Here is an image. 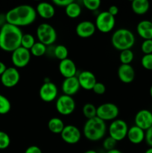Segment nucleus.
<instances>
[{
  "instance_id": "f257e3e1",
  "label": "nucleus",
  "mask_w": 152,
  "mask_h": 153,
  "mask_svg": "<svg viewBox=\"0 0 152 153\" xmlns=\"http://www.w3.org/2000/svg\"><path fill=\"white\" fill-rule=\"evenodd\" d=\"M37 16L36 9L29 4H20L5 13L7 23L19 28L31 25L36 20Z\"/></svg>"
},
{
  "instance_id": "f03ea898",
  "label": "nucleus",
  "mask_w": 152,
  "mask_h": 153,
  "mask_svg": "<svg viewBox=\"0 0 152 153\" xmlns=\"http://www.w3.org/2000/svg\"><path fill=\"white\" fill-rule=\"evenodd\" d=\"M22 35L20 28L5 23L0 28V49L7 52H13L21 46Z\"/></svg>"
},
{
  "instance_id": "7ed1b4c3",
  "label": "nucleus",
  "mask_w": 152,
  "mask_h": 153,
  "mask_svg": "<svg viewBox=\"0 0 152 153\" xmlns=\"http://www.w3.org/2000/svg\"><path fill=\"white\" fill-rule=\"evenodd\" d=\"M107 128L106 123L95 117L86 121L83 128V134L86 139L96 142L104 138Z\"/></svg>"
},
{
  "instance_id": "20e7f679",
  "label": "nucleus",
  "mask_w": 152,
  "mask_h": 153,
  "mask_svg": "<svg viewBox=\"0 0 152 153\" xmlns=\"http://www.w3.org/2000/svg\"><path fill=\"white\" fill-rule=\"evenodd\" d=\"M136 42L135 36L128 28H119L113 32L111 37V43L119 51L131 49Z\"/></svg>"
},
{
  "instance_id": "39448f33",
  "label": "nucleus",
  "mask_w": 152,
  "mask_h": 153,
  "mask_svg": "<svg viewBox=\"0 0 152 153\" xmlns=\"http://www.w3.org/2000/svg\"><path fill=\"white\" fill-rule=\"evenodd\" d=\"M36 34L38 41L46 45V46L53 44L58 37L55 28L52 25L46 22H43L38 25Z\"/></svg>"
},
{
  "instance_id": "423d86ee",
  "label": "nucleus",
  "mask_w": 152,
  "mask_h": 153,
  "mask_svg": "<svg viewBox=\"0 0 152 153\" xmlns=\"http://www.w3.org/2000/svg\"><path fill=\"white\" fill-rule=\"evenodd\" d=\"M129 129L127 123L122 119H116L112 121L108 127L109 136L116 141H122L127 137Z\"/></svg>"
},
{
  "instance_id": "0eeeda50",
  "label": "nucleus",
  "mask_w": 152,
  "mask_h": 153,
  "mask_svg": "<svg viewBox=\"0 0 152 153\" xmlns=\"http://www.w3.org/2000/svg\"><path fill=\"white\" fill-rule=\"evenodd\" d=\"M116 24L115 16L108 11H101L97 15L95 25L96 30L101 33H109L114 28Z\"/></svg>"
},
{
  "instance_id": "6e6552de",
  "label": "nucleus",
  "mask_w": 152,
  "mask_h": 153,
  "mask_svg": "<svg viewBox=\"0 0 152 153\" xmlns=\"http://www.w3.org/2000/svg\"><path fill=\"white\" fill-rule=\"evenodd\" d=\"M119 114V109L116 105L111 102H106L97 107V117L104 122L113 121L117 119Z\"/></svg>"
},
{
  "instance_id": "1a4fd4ad",
  "label": "nucleus",
  "mask_w": 152,
  "mask_h": 153,
  "mask_svg": "<svg viewBox=\"0 0 152 153\" xmlns=\"http://www.w3.org/2000/svg\"><path fill=\"white\" fill-rule=\"evenodd\" d=\"M75 107V102L72 97L63 94L57 98L55 108L57 111L63 116H69L72 114L74 112Z\"/></svg>"
},
{
  "instance_id": "9d476101",
  "label": "nucleus",
  "mask_w": 152,
  "mask_h": 153,
  "mask_svg": "<svg viewBox=\"0 0 152 153\" xmlns=\"http://www.w3.org/2000/svg\"><path fill=\"white\" fill-rule=\"evenodd\" d=\"M31 57L30 50L20 46L12 52L11 61L16 68H23L29 64Z\"/></svg>"
},
{
  "instance_id": "9b49d317",
  "label": "nucleus",
  "mask_w": 152,
  "mask_h": 153,
  "mask_svg": "<svg viewBox=\"0 0 152 153\" xmlns=\"http://www.w3.org/2000/svg\"><path fill=\"white\" fill-rule=\"evenodd\" d=\"M58 87L52 82H43L39 91L40 99L45 102H51L58 98Z\"/></svg>"
},
{
  "instance_id": "f8f14e48",
  "label": "nucleus",
  "mask_w": 152,
  "mask_h": 153,
  "mask_svg": "<svg viewBox=\"0 0 152 153\" xmlns=\"http://www.w3.org/2000/svg\"><path fill=\"white\" fill-rule=\"evenodd\" d=\"M62 140L68 144H76L81 138V132L77 127L74 125H66L61 134Z\"/></svg>"
},
{
  "instance_id": "ddd939ff",
  "label": "nucleus",
  "mask_w": 152,
  "mask_h": 153,
  "mask_svg": "<svg viewBox=\"0 0 152 153\" xmlns=\"http://www.w3.org/2000/svg\"><path fill=\"white\" fill-rule=\"evenodd\" d=\"M20 74L17 68L14 67H7L5 71L1 76V82L3 86L6 88H13L19 82Z\"/></svg>"
},
{
  "instance_id": "4468645a",
  "label": "nucleus",
  "mask_w": 152,
  "mask_h": 153,
  "mask_svg": "<svg viewBox=\"0 0 152 153\" xmlns=\"http://www.w3.org/2000/svg\"><path fill=\"white\" fill-rule=\"evenodd\" d=\"M135 126L146 131L152 126V112L148 109L139 111L134 117Z\"/></svg>"
},
{
  "instance_id": "2eb2a0df",
  "label": "nucleus",
  "mask_w": 152,
  "mask_h": 153,
  "mask_svg": "<svg viewBox=\"0 0 152 153\" xmlns=\"http://www.w3.org/2000/svg\"><path fill=\"white\" fill-rule=\"evenodd\" d=\"M77 77L80 88L86 91H92L97 82L95 74L89 70H83L80 72Z\"/></svg>"
},
{
  "instance_id": "dca6fc26",
  "label": "nucleus",
  "mask_w": 152,
  "mask_h": 153,
  "mask_svg": "<svg viewBox=\"0 0 152 153\" xmlns=\"http://www.w3.org/2000/svg\"><path fill=\"white\" fill-rule=\"evenodd\" d=\"M96 27L95 23L89 20H83L79 22L75 28V32L79 37L89 38L95 34Z\"/></svg>"
},
{
  "instance_id": "f3484780",
  "label": "nucleus",
  "mask_w": 152,
  "mask_h": 153,
  "mask_svg": "<svg viewBox=\"0 0 152 153\" xmlns=\"http://www.w3.org/2000/svg\"><path fill=\"white\" fill-rule=\"evenodd\" d=\"M58 70L61 76L64 77V79L74 77V76H76V73H77L76 64L70 58H66V59L60 61Z\"/></svg>"
},
{
  "instance_id": "a211bd4d",
  "label": "nucleus",
  "mask_w": 152,
  "mask_h": 153,
  "mask_svg": "<svg viewBox=\"0 0 152 153\" xmlns=\"http://www.w3.org/2000/svg\"><path fill=\"white\" fill-rule=\"evenodd\" d=\"M80 88V86L77 76L64 79L61 85V90L63 94L70 97L77 94Z\"/></svg>"
},
{
  "instance_id": "6ab92c4d",
  "label": "nucleus",
  "mask_w": 152,
  "mask_h": 153,
  "mask_svg": "<svg viewBox=\"0 0 152 153\" xmlns=\"http://www.w3.org/2000/svg\"><path fill=\"white\" fill-rule=\"evenodd\" d=\"M119 80L125 84H130L135 79V70L131 64H121L117 70Z\"/></svg>"
},
{
  "instance_id": "aec40b11",
  "label": "nucleus",
  "mask_w": 152,
  "mask_h": 153,
  "mask_svg": "<svg viewBox=\"0 0 152 153\" xmlns=\"http://www.w3.org/2000/svg\"><path fill=\"white\" fill-rule=\"evenodd\" d=\"M35 9L37 14L45 19H52L55 14V9L53 4L46 1L39 3Z\"/></svg>"
},
{
  "instance_id": "412c9836",
  "label": "nucleus",
  "mask_w": 152,
  "mask_h": 153,
  "mask_svg": "<svg viewBox=\"0 0 152 153\" xmlns=\"http://www.w3.org/2000/svg\"><path fill=\"white\" fill-rule=\"evenodd\" d=\"M145 131L139 128L137 126L130 127L127 134V138L133 144H140L145 140Z\"/></svg>"
},
{
  "instance_id": "4be33fe9",
  "label": "nucleus",
  "mask_w": 152,
  "mask_h": 153,
  "mask_svg": "<svg viewBox=\"0 0 152 153\" xmlns=\"http://www.w3.org/2000/svg\"><path fill=\"white\" fill-rule=\"evenodd\" d=\"M137 32L143 40H152V22L151 20L144 19L137 24Z\"/></svg>"
},
{
  "instance_id": "5701e85b",
  "label": "nucleus",
  "mask_w": 152,
  "mask_h": 153,
  "mask_svg": "<svg viewBox=\"0 0 152 153\" xmlns=\"http://www.w3.org/2000/svg\"><path fill=\"white\" fill-rule=\"evenodd\" d=\"M133 12L137 15H144L150 9V2L148 0H134L131 2Z\"/></svg>"
},
{
  "instance_id": "b1692460",
  "label": "nucleus",
  "mask_w": 152,
  "mask_h": 153,
  "mask_svg": "<svg viewBox=\"0 0 152 153\" xmlns=\"http://www.w3.org/2000/svg\"><path fill=\"white\" fill-rule=\"evenodd\" d=\"M65 127L63 121L59 117H52L48 122V128L53 134H61Z\"/></svg>"
},
{
  "instance_id": "393cba45",
  "label": "nucleus",
  "mask_w": 152,
  "mask_h": 153,
  "mask_svg": "<svg viewBox=\"0 0 152 153\" xmlns=\"http://www.w3.org/2000/svg\"><path fill=\"white\" fill-rule=\"evenodd\" d=\"M65 11L67 16L72 19H75L78 17L81 13V7L78 3L72 1L65 7Z\"/></svg>"
},
{
  "instance_id": "a878e982",
  "label": "nucleus",
  "mask_w": 152,
  "mask_h": 153,
  "mask_svg": "<svg viewBox=\"0 0 152 153\" xmlns=\"http://www.w3.org/2000/svg\"><path fill=\"white\" fill-rule=\"evenodd\" d=\"M47 52V46L40 42H36L34 46L30 49L31 55L35 57H41Z\"/></svg>"
},
{
  "instance_id": "bb28decb",
  "label": "nucleus",
  "mask_w": 152,
  "mask_h": 153,
  "mask_svg": "<svg viewBox=\"0 0 152 153\" xmlns=\"http://www.w3.org/2000/svg\"><path fill=\"white\" fill-rule=\"evenodd\" d=\"M82 112L87 120L97 117V108L92 103H86L82 108Z\"/></svg>"
},
{
  "instance_id": "cd10ccee",
  "label": "nucleus",
  "mask_w": 152,
  "mask_h": 153,
  "mask_svg": "<svg viewBox=\"0 0 152 153\" xmlns=\"http://www.w3.org/2000/svg\"><path fill=\"white\" fill-rule=\"evenodd\" d=\"M68 49L64 45H58L54 49V55L55 56V58L60 60V61L68 58Z\"/></svg>"
},
{
  "instance_id": "c85d7f7f",
  "label": "nucleus",
  "mask_w": 152,
  "mask_h": 153,
  "mask_svg": "<svg viewBox=\"0 0 152 153\" xmlns=\"http://www.w3.org/2000/svg\"><path fill=\"white\" fill-rule=\"evenodd\" d=\"M134 54L131 49L121 51L119 54V60L122 64H131L134 61Z\"/></svg>"
},
{
  "instance_id": "c756f323",
  "label": "nucleus",
  "mask_w": 152,
  "mask_h": 153,
  "mask_svg": "<svg viewBox=\"0 0 152 153\" xmlns=\"http://www.w3.org/2000/svg\"><path fill=\"white\" fill-rule=\"evenodd\" d=\"M35 43V38H34L33 34H23L22 37V40H21V46L22 47L30 50Z\"/></svg>"
},
{
  "instance_id": "7c9ffc66",
  "label": "nucleus",
  "mask_w": 152,
  "mask_h": 153,
  "mask_svg": "<svg viewBox=\"0 0 152 153\" xmlns=\"http://www.w3.org/2000/svg\"><path fill=\"white\" fill-rule=\"evenodd\" d=\"M11 109V104L7 97L0 94V114H6Z\"/></svg>"
},
{
  "instance_id": "2f4dec72",
  "label": "nucleus",
  "mask_w": 152,
  "mask_h": 153,
  "mask_svg": "<svg viewBox=\"0 0 152 153\" xmlns=\"http://www.w3.org/2000/svg\"><path fill=\"white\" fill-rule=\"evenodd\" d=\"M82 4L88 10L95 11L99 8L101 2L100 0H83Z\"/></svg>"
},
{
  "instance_id": "473e14b6",
  "label": "nucleus",
  "mask_w": 152,
  "mask_h": 153,
  "mask_svg": "<svg viewBox=\"0 0 152 153\" xmlns=\"http://www.w3.org/2000/svg\"><path fill=\"white\" fill-rule=\"evenodd\" d=\"M10 138L8 134L3 131H0V149H5L10 146Z\"/></svg>"
},
{
  "instance_id": "72a5a7b5",
  "label": "nucleus",
  "mask_w": 152,
  "mask_h": 153,
  "mask_svg": "<svg viewBox=\"0 0 152 153\" xmlns=\"http://www.w3.org/2000/svg\"><path fill=\"white\" fill-rule=\"evenodd\" d=\"M117 141L114 140L113 138H112L111 137L108 136V137H106L104 139V141H103V148L105 149L106 151H110L112 150L113 149H116V145Z\"/></svg>"
},
{
  "instance_id": "f704fd0d",
  "label": "nucleus",
  "mask_w": 152,
  "mask_h": 153,
  "mask_svg": "<svg viewBox=\"0 0 152 153\" xmlns=\"http://www.w3.org/2000/svg\"><path fill=\"white\" fill-rule=\"evenodd\" d=\"M141 64L145 70H152V54L143 55L141 59Z\"/></svg>"
},
{
  "instance_id": "c9c22d12",
  "label": "nucleus",
  "mask_w": 152,
  "mask_h": 153,
  "mask_svg": "<svg viewBox=\"0 0 152 153\" xmlns=\"http://www.w3.org/2000/svg\"><path fill=\"white\" fill-rule=\"evenodd\" d=\"M141 51L144 55L152 54V40H145L141 44Z\"/></svg>"
},
{
  "instance_id": "e433bc0d",
  "label": "nucleus",
  "mask_w": 152,
  "mask_h": 153,
  "mask_svg": "<svg viewBox=\"0 0 152 153\" xmlns=\"http://www.w3.org/2000/svg\"><path fill=\"white\" fill-rule=\"evenodd\" d=\"M92 91L97 95H102L106 92V86L102 82H97Z\"/></svg>"
},
{
  "instance_id": "4c0bfd02",
  "label": "nucleus",
  "mask_w": 152,
  "mask_h": 153,
  "mask_svg": "<svg viewBox=\"0 0 152 153\" xmlns=\"http://www.w3.org/2000/svg\"><path fill=\"white\" fill-rule=\"evenodd\" d=\"M145 141L149 147H152V126L145 131Z\"/></svg>"
},
{
  "instance_id": "58836bf2",
  "label": "nucleus",
  "mask_w": 152,
  "mask_h": 153,
  "mask_svg": "<svg viewBox=\"0 0 152 153\" xmlns=\"http://www.w3.org/2000/svg\"><path fill=\"white\" fill-rule=\"evenodd\" d=\"M73 0H53V1H52V3H53L54 4H55V5L59 6V7H66Z\"/></svg>"
},
{
  "instance_id": "ea45409f",
  "label": "nucleus",
  "mask_w": 152,
  "mask_h": 153,
  "mask_svg": "<svg viewBox=\"0 0 152 153\" xmlns=\"http://www.w3.org/2000/svg\"><path fill=\"white\" fill-rule=\"evenodd\" d=\"M25 153H43L41 149L37 146H30L25 149Z\"/></svg>"
},
{
  "instance_id": "a19ab883",
  "label": "nucleus",
  "mask_w": 152,
  "mask_h": 153,
  "mask_svg": "<svg viewBox=\"0 0 152 153\" xmlns=\"http://www.w3.org/2000/svg\"><path fill=\"white\" fill-rule=\"evenodd\" d=\"M107 11L110 13L111 15H113V16H116V15L119 13V7L116 5H111L108 8Z\"/></svg>"
},
{
  "instance_id": "79ce46f5",
  "label": "nucleus",
  "mask_w": 152,
  "mask_h": 153,
  "mask_svg": "<svg viewBox=\"0 0 152 153\" xmlns=\"http://www.w3.org/2000/svg\"><path fill=\"white\" fill-rule=\"evenodd\" d=\"M7 68V67H6L5 64H4V63H3L2 61H0V76H1L3 73H4V72L5 71L6 69Z\"/></svg>"
},
{
  "instance_id": "37998d69",
  "label": "nucleus",
  "mask_w": 152,
  "mask_h": 153,
  "mask_svg": "<svg viewBox=\"0 0 152 153\" xmlns=\"http://www.w3.org/2000/svg\"><path fill=\"white\" fill-rule=\"evenodd\" d=\"M5 23H7V22H6L5 14H0V28L2 27Z\"/></svg>"
},
{
  "instance_id": "c03bdc74",
  "label": "nucleus",
  "mask_w": 152,
  "mask_h": 153,
  "mask_svg": "<svg viewBox=\"0 0 152 153\" xmlns=\"http://www.w3.org/2000/svg\"><path fill=\"white\" fill-rule=\"evenodd\" d=\"M106 153H122L121 152L120 150H119V149H112V150H110V151H107Z\"/></svg>"
},
{
  "instance_id": "a18cd8bd",
  "label": "nucleus",
  "mask_w": 152,
  "mask_h": 153,
  "mask_svg": "<svg viewBox=\"0 0 152 153\" xmlns=\"http://www.w3.org/2000/svg\"><path fill=\"white\" fill-rule=\"evenodd\" d=\"M83 153H98L95 150H93V149H89V150H86V152Z\"/></svg>"
},
{
  "instance_id": "49530a36",
  "label": "nucleus",
  "mask_w": 152,
  "mask_h": 153,
  "mask_svg": "<svg viewBox=\"0 0 152 153\" xmlns=\"http://www.w3.org/2000/svg\"><path fill=\"white\" fill-rule=\"evenodd\" d=\"M145 153H152V147H149L148 149H146Z\"/></svg>"
},
{
  "instance_id": "de8ad7c7",
  "label": "nucleus",
  "mask_w": 152,
  "mask_h": 153,
  "mask_svg": "<svg viewBox=\"0 0 152 153\" xmlns=\"http://www.w3.org/2000/svg\"><path fill=\"white\" fill-rule=\"evenodd\" d=\"M149 93H150L151 97V98H152V85H151V86L150 90H149Z\"/></svg>"
},
{
  "instance_id": "09e8293b",
  "label": "nucleus",
  "mask_w": 152,
  "mask_h": 153,
  "mask_svg": "<svg viewBox=\"0 0 152 153\" xmlns=\"http://www.w3.org/2000/svg\"><path fill=\"white\" fill-rule=\"evenodd\" d=\"M151 22H152V17H151Z\"/></svg>"
}]
</instances>
